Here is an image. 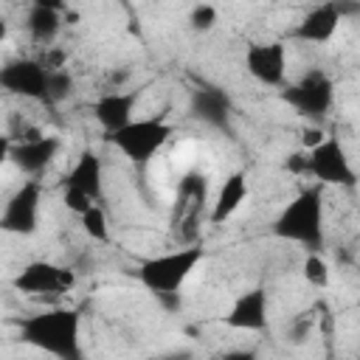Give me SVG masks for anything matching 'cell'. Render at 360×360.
<instances>
[{
  "label": "cell",
  "instance_id": "obj_17",
  "mask_svg": "<svg viewBox=\"0 0 360 360\" xmlns=\"http://www.w3.org/2000/svg\"><path fill=\"white\" fill-rule=\"evenodd\" d=\"M101 180H104V166H101V158L93 149H82L76 163L65 174V186L84 191L90 200L101 197Z\"/></svg>",
  "mask_w": 360,
  "mask_h": 360
},
{
  "label": "cell",
  "instance_id": "obj_8",
  "mask_svg": "<svg viewBox=\"0 0 360 360\" xmlns=\"http://www.w3.org/2000/svg\"><path fill=\"white\" fill-rule=\"evenodd\" d=\"M11 284H14V290H20L25 295H59V292L73 290L76 276H73L70 267H62V264L37 259V262H28L14 276Z\"/></svg>",
  "mask_w": 360,
  "mask_h": 360
},
{
  "label": "cell",
  "instance_id": "obj_25",
  "mask_svg": "<svg viewBox=\"0 0 360 360\" xmlns=\"http://www.w3.org/2000/svg\"><path fill=\"white\" fill-rule=\"evenodd\" d=\"M39 65L45 70H56V68H65V51L53 48V45H45V53L39 56Z\"/></svg>",
  "mask_w": 360,
  "mask_h": 360
},
{
  "label": "cell",
  "instance_id": "obj_10",
  "mask_svg": "<svg viewBox=\"0 0 360 360\" xmlns=\"http://www.w3.org/2000/svg\"><path fill=\"white\" fill-rule=\"evenodd\" d=\"M45 76L48 70L39 65V59H11L0 68V87L22 98L45 101Z\"/></svg>",
  "mask_w": 360,
  "mask_h": 360
},
{
  "label": "cell",
  "instance_id": "obj_7",
  "mask_svg": "<svg viewBox=\"0 0 360 360\" xmlns=\"http://www.w3.org/2000/svg\"><path fill=\"white\" fill-rule=\"evenodd\" d=\"M39 205H42V186L37 180H25L3 205L0 231L31 236L39 225Z\"/></svg>",
  "mask_w": 360,
  "mask_h": 360
},
{
  "label": "cell",
  "instance_id": "obj_24",
  "mask_svg": "<svg viewBox=\"0 0 360 360\" xmlns=\"http://www.w3.org/2000/svg\"><path fill=\"white\" fill-rule=\"evenodd\" d=\"M62 202H65V208L68 211H73L76 217L82 214V211H87L96 200H90L84 191H79V188H70V186H65V191H62Z\"/></svg>",
  "mask_w": 360,
  "mask_h": 360
},
{
  "label": "cell",
  "instance_id": "obj_26",
  "mask_svg": "<svg viewBox=\"0 0 360 360\" xmlns=\"http://www.w3.org/2000/svg\"><path fill=\"white\" fill-rule=\"evenodd\" d=\"M323 138H326V132H323L321 127H307V129H304V149H312V146H318Z\"/></svg>",
  "mask_w": 360,
  "mask_h": 360
},
{
  "label": "cell",
  "instance_id": "obj_12",
  "mask_svg": "<svg viewBox=\"0 0 360 360\" xmlns=\"http://www.w3.org/2000/svg\"><path fill=\"white\" fill-rule=\"evenodd\" d=\"M208 177L205 174H186L177 186V200H174V211H172V228L177 231L180 225H191V231L197 233V222L202 208L208 205Z\"/></svg>",
  "mask_w": 360,
  "mask_h": 360
},
{
  "label": "cell",
  "instance_id": "obj_1",
  "mask_svg": "<svg viewBox=\"0 0 360 360\" xmlns=\"http://www.w3.org/2000/svg\"><path fill=\"white\" fill-rule=\"evenodd\" d=\"M79 332H82V318L76 309H68V307H53L20 321V338L28 346L62 360L82 357Z\"/></svg>",
  "mask_w": 360,
  "mask_h": 360
},
{
  "label": "cell",
  "instance_id": "obj_5",
  "mask_svg": "<svg viewBox=\"0 0 360 360\" xmlns=\"http://www.w3.org/2000/svg\"><path fill=\"white\" fill-rule=\"evenodd\" d=\"M304 174L315 177L318 186H354V169L338 138H323L318 146L304 152Z\"/></svg>",
  "mask_w": 360,
  "mask_h": 360
},
{
  "label": "cell",
  "instance_id": "obj_28",
  "mask_svg": "<svg viewBox=\"0 0 360 360\" xmlns=\"http://www.w3.org/2000/svg\"><path fill=\"white\" fill-rule=\"evenodd\" d=\"M8 152H11V138L0 132V166L8 160Z\"/></svg>",
  "mask_w": 360,
  "mask_h": 360
},
{
  "label": "cell",
  "instance_id": "obj_27",
  "mask_svg": "<svg viewBox=\"0 0 360 360\" xmlns=\"http://www.w3.org/2000/svg\"><path fill=\"white\" fill-rule=\"evenodd\" d=\"M31 6H42V8H53V11H65V0H31Z\"/></svg>",
  "mask_w": 360,
  "mask_h": 360
},
{
  "label": "cell",
  "instance_id": "obj_4",
  "mask_svg": "<svg viewBox=\"0 0 360 360\" xmlns=\"http://www.w3.org/2000/svg\"><path fill=\"white\" fill-rule=\"evenodd\" d=\"M174 127L166 121V115H149V118H132L115 132H107V141L132 163H149L172 138Z\"/></svg>",
  "mask_w": 360,
  "mask_h": 360
},
{
  "label": "cell",
  "instance_id": "obj_3",
  "mask_svg": "<svg viewBox=\"0 0 360 360\" xmlns=\"http://www.w3.org/2000/svg\"><path fill=\"white\" fill-rule=\"evenodd\" d=\"M205 259V250L200 245H183V248H174L169 253H160V256H152L146 262H141L138 267V281L155 292V295H163V292H180L183 284L191 278V273L197 270V264Z\"/></svg>",
  "mask_w": 360,
  "mask_h": 360
},
{
  "label": "cell",
  "instance_id": "obj_23",
  "mask_svg": "<svg viewBox=\"0 0 360 360\" xmlns=\"http://www.w3.org/2000/svg\"><path fill=\"white\" fill-rule=\"evenodd\" d=\"M188 22L194 31H211L217 25V8L211 3H197L188 14Z\"/></svg>",
  "mask_w": 360,
  "mask_h": 360
},
{
  "label": "cell",
  "instance_id": "obj_15",
  "mask_svg": "<svg viewBox=\"0 0 360 360\" xmlns=\"http://www.w3.org/2000/svg\"><path fill=\"white\" fill-rule=\"evenodd\" d=\"M340 20H343V14H340V8H338V0L321 3V6H315L312 11L304 14V20L295 25L292 37L301 39V42H312V45L329 42V39L338 34Z\"/></svg>",
  "mask_w": 360,
  "mask_h": 360
},
{
  "label": "cell",
  "instance_id": "obj_9",
  "mask_svg": "<svg viewBox=\"0 0 360 360\" xmlns=\"http://www.w3.org/2000/svg\"><path fill=\"white\" fill-rule=\"evenodd\" d=\"M248 73L267 87H281L287 79V48L284 42H256L245 53Z\"/></svg>",
  "mask_w": 360,
  "mask_h": 360
},
{
  "label": "cell",
  "instance_id": "obj_11",
  "mask_svg": "<svg viewBox=\"0 0 360 360\" xmlns=\"http://www.w3.org/2000/svg\"><path fill=\"white\" fill-rule=\"evenodd\" d=\"M62 149V141L56 135H37V138H28V141H17L11 143V152H8V160L28 177H37L39 172H45L53 158L59 155Z\"/></svg>",
  "mask_w": 360,
  "mask_h": 360
},
{
  "label": "cell",
  "instance_id": "obj_2",
  "mask_svg": "<svg viewBox=\"0 0 360 360\" xmlns=\"http://www.w3.org/2000/svg\"><path fill=\"white\" fill-rule=\"evenodd\" d=\"M273 233L284 242L318 250L323 245V186L301 188L276 217Z\"/></svg>",
  "mask_w": 360,
  "mask_h": 360
},
{
  "label": "cell",
  "instance_id": "obj_13",
  "mask_svg": "<svg viewBox=\"0 0 360 360\" xmlns=\"http://www.w3.org/2000/svg\"><path fill=\"white\" fill-rule=\"evenodd\" d=\"M225 326L239 329V332H259L267 326V292L262 287L245 290L233 298L228 315H225Z\"/></svg>",
  "mask_w": 360,
  "mask_h": 360
},
{
  "label": "cell",
  "instance_id": "obj_18",
  "mask_svg": "<svg viewBox=\"0 0 360 360\" xmlns=\"http://www.w3.org/2000/svg\"><path fill=\"white\" fill-rule=\"evenodd\" d=\"M191 115L208 127H225L231 118V98L219 87H200L191 93Z\"/></svg>",
  "mask_w": 360,
  "mask_h": 360
},
{
  "label": "cell",
  "instance_id": "obj_21",
  "mask_svg": "<svg viewBox=\"0 0 360 360\" xmlns=\"http://www.w3.org/2000/svg\"><path fill=\"white\" fill-rule=\"evenodd\" d=\"M79 222H82V231L93 239V242H107L110 239V222H107V214L101 205H90L87 211L79 214Z\"/></svg>",
  "mask_w": 360,
  "mask_h": 360
},
{
  "label": "cell",
  "instance_id": "obj_16",
  "mask_svg": "<svg viewBox=\"0 0 360 360\" xmlns=\"http://www.w3.org/2000/svg\"><path fill=\"white\" fill-rule=\"evenodd\" d=\"M248 197H250L248 174H245L242 169L231 172V174L222 180V186H219V191H217V197H214V202H211L208 222H211V225H222V222H228V219L242 208V202H245Z\"/></svg>",
  "mask_w": 360,
  "mask_h": 360
},
{
  "label": "cell",
  "instance_id": "obj_14",
  "mask_svg": "<svg viewBox=\"0 0 360 360\" xmlns=\"http://www.w3.org/2000/svg\"><path fill=\"white\" fill-rule=\"evenodd\" d=\"M135 104H138V90H107L104 96L96 98L93 104V118L98 121V127L104 132H115L121 129L124 124L132 121V112H135Z\"/></svg>",
  "mask_w": 360,
  "mask_h": 360
},
{
  "label": "cell",
  "instance_id": "obj_22",
  "mask_svg": "<svg viewBox=\"0 0 360 360\" xmlns=\"http://www.w3.org/2000/svg\"><path fill=\"white\" fill-rule=\"evenodd\" d=\"M304 278H307L309 287H318V290H323V287L329 284L332 270H329L326 259H323L318 250H309V253H307V259H304Z\"/></svg>",
  "mask_w": 360,
  "mask_h": 360
},
{
  "label": "cell",
  "instance_id": "obj_29",
  "mask_svg": "<svg viewBox=\"0 0 360 360\" xmlns=\"http://www.w3.org/2000/svg\"><path fill=\"white\" fill-rule=\"evenodd\" d=\"M8 39V22H6V17H0V45Z\"/></svg>",
  "mask_w": 360,
  "mask_h": 360
},
{
  "label": "cell",
  "instance_id": "obj_19",
  "mask_svg": "<svg viewBox=\"0 0 360 360\" xmlns=\"http://www.w3.org/2000/svg\"><path fill=\"white\" fill-rule=\"evenodd\" d=\"M28 34L37 45H51L62 28V11H53V8H42V6H31L28 11Z\"/></svg>",
  "mask_w": 360,
  "mask_h": 360
},
{
  "label": "cell",
  "instance_id": "obj_6",
  "mask_svg": "<svg viewBox=\"0 0 360 360\" xmlns=\"http://www.w3.org/2000/svg\"><path fill=\"white\" fill-rule=\"evenodd\" d=\"M284 101L304 118H323L335 101V84L323 70H309L284 90Z\"/></svg>",
  "mask_w": 360,
  "mask_h": 360
},
{
  "label": "cell",
  "instance_id": "obj_20",
  "mask_svg": "<svg viewBox=\"0 0 360 360\" xmlns=\"http://www.w3.org/2000/svg\"><path fill=\"white\" fill-rule=\"evenodd\" d=\"M73 87H76V82L65 68L48 70V76H45V101L48 104H62L73 96Z\"/></svg>",
  "mask_w": 360,
  "mask_h": 360
}]
</instances>
